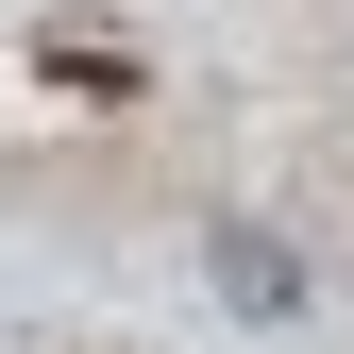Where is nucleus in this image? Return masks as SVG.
<instances>
[{"instance_id": "f257e3e1", "label": "nucleus", "mask_w": 354, "mask_h": 354, "mask_svg": "<svg viewBox=\"0 0 354 354\" xmlns=\"http://www.w3.org/2000/svg\"><path fill=\"white\" fill-rule=\"evenodd\" d=\"M51 84H84V102H136V51H102V34H51Z\"/></svg>"}]
</instances>
